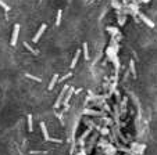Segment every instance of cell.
Returning <instances> with one entry per match:
<instances>
[{"instance_id": "6da1fadb", "label": "cell", "mask_w": 157, "mask_h": 155, "mask_svg": "<svg viewBox=\"0 0 157 155\" xmlns=\"http://www.w3.org/2000/svg\"><path fill=\"white\" fill-rule=\"evenodd\" d=\"M42 132H43V136H44V138H46V140H50V137H49V135H48V130H46V126L43 125V123H42Z\"/></svg>"}, {"instance_id": "3957f363", "label": "cell", "mask_w": 157, "mask_h": 155, "mask_svg": "<svg viewBox=\"0 0 157 155\" xmlns=\"http://www.w3.org/2000/svg\"><path fill=\"white\" fill-rule=\"evenodd\" d=\"M79 155H83V154H79Z\"/></svg>"}, {"instance_id": "7a4b0ae2", "label": "cell", "mask_w": 157, "mask_h": 155, "mask_svg": "<svg viewBox=\"0 0 157 155\" xmlns=\"http://www.w3.org/2000/svg\"><path fill=\"white\" fill-rule=\"evenodd\" d=\"M28 129H29V132H32V116H28Z\"/></svg>"}]
</instances>
